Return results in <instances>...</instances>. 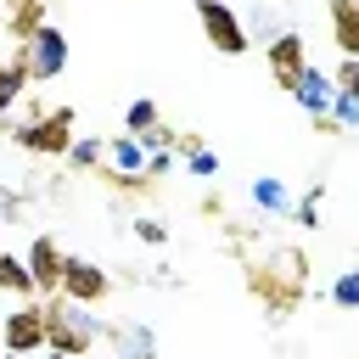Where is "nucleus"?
Masks as SVG:
<instances>
[{"label":"nucleus","mask_w":359,"mask_h":359,"mask_svg":"<svg viewBox=\"0 0 359 359\" xmlns=\"http://www.w3.org/2000/svg\"><path fill=\"white\" fill-rule=\"evenodd\" d=\"M247 275V292L258 297V309L269 320H286L303 309V292H309V252L303 247H269L264 258H247L241 264Z\"/></svg>","instance_id":"f257e3e1"},{"label":"nucleus","mask_w":359,"mask_h":359,"mask_svg":"<svg viewBox=\"0 0 359 359\" xmlns=\"http://www.w3.org/2000/svg\"><path fill=\"white\" fill-rule=\"evenodd\" d=\"M73 123H79V112H73V107H45L39 118L11 123V140H17L22 151H34V157H67V146L79 140V135H73Z\"/></svg>","instance_id":"f03ea898"},{"label":"nucleus","mask_w":359,"mask_h":359,"mask_svg":"<svg viewBox=\"0 0 359 359\" xmlns=\"http://www.w3.org/2000/svg\"><path fill=\"white\" fill-rule=\"evenodd\" d=\"M45 303V348L50 353H84L90 359V348H95V320L79 309V303H67V297H39Z\"/></svg>","instance_id":"7ed1b4c3"},{"label":"nucleus","mask_w":359,"mask_h":359,"mask_svg":"<svg viewBox=\"0 0 359 359\" xmlns=\"http://www.w3.org/2000/svg\"><path fill=\"white\" fill-rule=\"evenodd\" d=\"M196 22H202V34L219 56H247L252 50V34H247V22L230 0H196Z\"/></svg>","instance_id":"20e7f679"},{"label":"nucleus","mask_w":359,"mask_h":359,"mask_svg":"<svg viewBox=\"0 0 359 359\" xmlns=\"http://www.w3.org/2000/svg\"><path fill=\"white\" fill-rule=\"evenodd\" d=\"M264 62H269V79H275V90H286V95H297L303 73L314 67V62H309V45H303V34H297V28H280V34H269V39H264Z\"/></svg>","instance_id":"39448f33"},{"label":"nucleus","mask_w":359,"mask_h":359,"mask_svg":"<svg viewBox=\"0 0 359 359\" xmlns=\"http://www.w3.org/2000/svg\"><path fill=\"white\" fill-rule=\"evenodd\" d=\"M0 348L6 353H45V303L39 297H22L0 320Z\"/></svg>","instance_id":"423d86ee"},{"label":"nucleus","mask_w":359,"mask_h":359,"mask_svg":"<svg viewBox=\"0 0 359 359\" xmlns=\"http://www.w3.org/2000/svg\"><path fill=\"white\" fill-rule=\"evenodd\" d=\"M56 297H67V303H79V309H95V303L112 297V275H107L101 264H90V258H73V252H67V264H62V292H56Z\"/></svg>","instance_id":"0eeeda50"},{"label":"nucleus","mask_w":359,"mask_h":359,"mask_svg":"<svg viewBox=\"0 0 359 359\" xmlns=\"http://www.w3.org/2000/svg\"><path fill=\"white\" fill-rule=\"evenodd\" d=\"M22 50H28V79H34V84L62 79V67H67V34H62L56 22H45V28H39Z\"/></svg>","instance_id":"6e6552de"},{"label":"nucleus","mask_w":359,"mask_h":359,"mask_svg":"<svg viewBox=\"0 0 359 359\" xmlns=\"http://www.w3.org/2000/svg\"><path fill=\"white\" fill-rule=\"evenodd\" d=\"M22 264H28L39 297H56V292H62V264H67V252L56 247V236H34L28 252H22Z\"/></svg>","instance_id":"1a4fd4ad"},{"label":"nucleus","mask_w":359,"mask_h":359,"mask_svg":"<svg viewBox=\"0 0 359 359\" xmlns=\"http://www.w3.org/2000/svg\"><path fill=\"white\" fill-rule=\"evenodd\" d=\"M28 84H34V79H28V50L17 45L11 56H0V123H6V112L28 95Z\"/></svg>","instance_id":"9d476101"},{"label":"nucleus","mask_w":359,"mask_h":359,"mask_svg":"<svg viewBox=\"0 0 359 359\" xmlns=\"http://www.w3.org/2000/svg\"><path fill=\"white\" fill-rule=\"evenodd\" d=\"M325 17H331V45L342 56H359V0H325Z\"/></svg>","instance_id":"9b49d317"},{"label":"nucleus","mask_w":359,"mask_h":359,"mask_svg":"<svg viewBox=\"0 0 359 359\" xmlns=\"http://www.w3.org/2000/svg\"><path fill=\"white\" fill-rule=\"evenodd\" d=\"M39 28H45V0H11V6H6V34H11L17 45H28Z\"/></svg>","instance_id":"f8f14e48"},{"label":"nucleus","mask_w":359,"mask_h":359,"mask_svg":"<svg viewBox=\"0 0 359 359\" xmlns=\"http://www.w3.org/2000/svg\"><path fill=\"white\" fill-rule=\"evenodd\" d=\"M0 292H11V297H39V292H34V275H28V264H22V252H6V247H0Z\"/></svg>","instance_id":"ddd939ff"},{"label":"nucleus","mask_w":359,"mask_h":359,"mask_svg":"<svg viewBox=\"0 0 359 359\" xmlns=\"http://www.w3.org/2000/svg\"><path fill=\"white\" fill-rule=\"evenodd\" d=\"M331 95H337V90H331V79H325L320 67H309V73H303V84H297V101L309 107V118H314V112H325V107H331Z\"/></svg>","instance_id":"4468645a"},{"label":"nucleus","mask_w":359,"mask_h":359,"mask_svg":"<svg viewBox=\"0 0 359 359\" xmlns=\"http://www.w3.org/2000/svg\"><path fill=\"white\" fill-rule=\"evenodd\" d=\"M101 163H112V168H129V174H140V168H146V146H140L135 135H123V140H112V151H107Z\"/></svg>","instance_id":"2eb2a0df"},{"label":"nucleus","mask_w":359,"mask_h":359,"mask_svg":"<svg viewBox=\"0 0 359 359\" xmlns=\"http://www.w3.org/2000/svg\"><path fill=\"white\" fill-rule=\"evenodd\" d=\"M151 123H157V107H151V101H129V112H123V129H129V135L140 140V135H146Z\"/></svg>","instance_id":"dca6fc26"},{"label":"nucleus","mask_w":359,"mask_h":359,"mask_svg":"<svg viewBox=\"0 0 359 359\" xmlns=\"http://www.w3.org/2000/svg\"><path fill=\"white\" fill-rule=\"evenodd\" d=\"M331 303L337 309H359V269H348V275L331 280Z\"/></svg>","instance_id":"f3484780"},{"label":"nucleus","mask_w":359,"mask_h":359,"mask_svg":"<svg viewBox=\"0 0 359 359\" xmlns=\"http://www.w3.org/2000/svg\"><path fill=\"white\" fill-rule=\"evenodd\" d=\"M331 90H337V95H359V56H342V62H337Z\"/></svg>","instance_id":"a211bd4d"},{"label":"nucleus","mask_w":359,"mask_h":359,"mask_svg":"<svg viewBox=\"0 0 359 359\" xmlns=\"http://www.w3.org/2000/svg\"><path fill=\"white\" fill-rule=\"evenodd\" d=\"M67 163L73 168H101V140H73L67 146Z\"/></svg>","instance_id":"6ab92c4d"},{"label":"nucleus","mask_w":359,"mask_h":359,"mask_svg":"<svg viewBox=\"0 0 359 359\" xmlns=\"http://www.w3.org/2000/svg\"><path fill=\"white\" fill-rule=\"evenodd\" d=\"M135 236H140L146 247H163V241H168V230H163V219H135Z\"/></svg>","instance_id":"aec40b11"},{"label":"nucleus","mask_w":359,"mask_h":359,"mask_svg":"<svg viewBox=\"0 0 359 359\" xmlns=\"http://www.w3.org/2000/svg\"><path fill=\"white\" fill-rule=\"evenodd\" d=\"M331 118L337 123H359V95H331Z\"/></svg>","instance_id":"412c9836"},{"label":"nucleus","mask_w":359,"mask_h":359,"mask_svg":"<svg viewBox=\"0 0 359 359\" xmlns=\"http://www.w3.org/2000/svg\"><path fill=\"white\" fill-rule=\"evenodd\" d=\"M168 146H174L180 157H196V151H202V135H185V129H174V140H168Z\"/></svg>","instance_id":"4be33fe9"},{"label":"nucleus","mask_w":359,"mask_h":359,"mask_svg":"<svg viewBox=\"0 0 359 359\" xmlns=\"http://www.w3.org/2000/svg\"><path fill=\"white\" fill-rule=\"evenodd\" d=\"M252 196H258V202H264V208H280V202H286V196H280V185H275V180H258V185H252Z\"/></svg>","instance_id":"5701e85b"},{"label":"nucleus","mask_w":359,"mask_h":359,"mask_svg":"<svg viewBox=\"0 0 359 359\" xmlns=\"http://www.w3.org/2000/svg\"><path fill=\"white\" fill-rule=\"evenodd\" d=\"M196 213H202V219H224V196H219V191H202Z\"/></svg>","instance_id":"b1692460"},{"label":"nucleus","mask_w":359,"mask_h":359,"mask_svg":"<svg viewBox=\"0 0 359 359\" xmlns=\"http://www.w3.org/2000/svg\"><path fill=\"white\" fill-rule=\"evenodd\" d=\"M185 168H191V174H202V180H208V174H213V168H219V163H213V151H208V146H202V151H196V157H185Z\"/></svg>","instance_id":"393cba45"},{"label":"nucleus","mask_w":359,"mask_h":359,"mask_svg":"<svg viewBox=\"0 0 359 359\" xmlns=\"http://www.w3.org/2000/svg\"><path fill=\"white\" fill-rule=\"evenodd\" d=\"M123 359H157V353H151V348H129Z\"/></svg>","instance_id":"a878e982"},{"label":"nucleus","mask_w":359,"mask_h":359,"mask_svg":"<svg viewBox=\"0 0 359 359\" xmlns=\"http://www.w3.org/2000/svg\"><path fill=\"white\" fill-rule=\"evenodd\" d=\"M45 359H84V353H50V348H45Z\"/></svg>","instance_id":"bb28decb"},{"label":"nucleus","mask_w":359,"mask_h":359,"mask_svg":"<svg viewBox=\"0 0 359 359\" xmlns=\"http://www.w3.org/2000/svg\"><path fill=\"white\" fill-rule=\"evenodd\" d=\"M6 359H34V353H6Z\"/></svg>","instance_id":"cd10ccee"},{"label":"nucleus","mask_w":359,"mask_h":359,"mask_svg":"<svg viewBox=\"0 0 359 359\" xmlns=\"http://www.w3.org/2000/svg\"><path fill=\"white\" fill-rule=\"evenodd\" d=\"M0 6H11V0H0Z\"/></svg>","instance_id":"c85d7f7f"}]
</instances>
